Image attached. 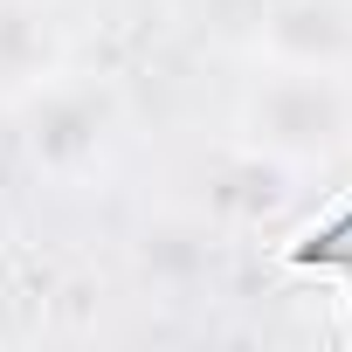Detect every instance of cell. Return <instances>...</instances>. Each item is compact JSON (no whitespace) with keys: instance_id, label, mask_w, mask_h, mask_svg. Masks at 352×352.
<instances>
[{"instance_id":"1","label":"cell","mask_w":352,"mask_h":352,"mask_svg":"<svg viewBox=\"0 0 352 352\" xmlns=\"http://www.w3.org/2000/svg\"><path fill=\"white\" fill-rule=\"evenodd\" d=\"M235 131L249 152L276 159V166H324L352 145V76H324V69H276L256 63L242 104H235Z\"/></svg>"},{"instance_id":"2","label":"cell","mask_w":352,"mask_h":352,"mask_svg":"<svg viewBox=\"0 0 352 352\" xmlns=\"http://www.w3.org/2000/svg\"><path fill=\"white\" fill-rule=\"evenodd\" d=\"M21 111V145H28V159H35V173H49V180H63V187H76L83 173H97L104 166V152H111V131H118V90L104 83V76H83V69H56L35 97H21L14 104Z\"/></svg>"},{"instance_id":"3","label":"cell","mask_w":352,"mask_h":352,"mask_svg":"<svg viewBox=\"0 0 352 352\" xmlns=\"http://www.w3.org/2000/svg\"><path fill=\"white\" fill-rule=\"evenodd\" d=\"M256 63L352 76V0H270L256 21Z\"/></svg>"},{"instance_id":"4","label":"cell","mask_w":352,"mask_h":352,"mask_svg":"<svg viewBox=\"0 0 352 352\" xmlns=\"http://www.w3.org/2000/svg\"><path fill=\"white\" fill-rule=\"evenodd\" d=\"M63 63H69L63 28H56L42 8H28V0H0V104L14 111V104L35 97Z\"/></svg>"}]
</instances>
